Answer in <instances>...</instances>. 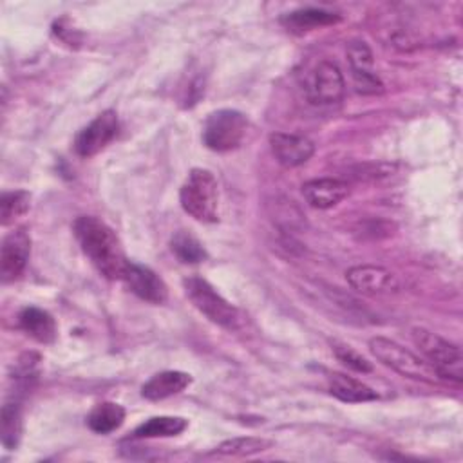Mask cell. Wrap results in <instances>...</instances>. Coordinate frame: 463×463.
<instances>
[{"instance_id": "obj_1", "label": "cell", "mask_w": 463, "mask_h": 463, "mask_svg": "<svg viewBox=\"0 0 463 463\" xmlns=\"http://www.w3.org/2000/svg\"><path fill=\"white\" fill-rule=\"evenodd\" d=\"M72 230L81 251L94 268L110 280H121L130 260H127L114 230L92 215L78 217Z\"/></svg>"}, {"instance_id": "obj_2", "label": "cell", "mask_w": 463, "mask_h": 463, "mask_svg": "<svg viewBox=\"0 0 463 463\" xmlns=\"http://www.w3.org/2000/svg\"><path fill=\"white\" fill-rule=\"evenodd\" d=\"M179 203L195 221L215 222L219 219V186L215 175L206 168H192L181 184Z\"/></svg>"}, {"instance_id": "obj_3", "label": "cell", "mask_w": 463, "mask_h": 463, "mask_svg": "<svg viewBox=\"0 0 463 463\" xmlns=\"http://www.w3.org/2000/svg\"><path fill=\"white\" fill-rule=\"evenodd\" d=\"M412 342L425 356V362L436 371L439 378L459 383L463 380V356L456 344L425 329L412 327Z\"/></svg>"}, {"instance_id": "obj_4", "label": "cell", "mask_w": 463, "mask_h": 463, "mask_svg": "<svg viewBox=\"0 0 463 463\" xmlns=\"http://www.w3.org/2000/svg\"><path fill=\"white\" fill-rule=\"evenodd\" d=\"M183 288L190 302L213 324L235 331L241 326V315L235 306H232L217 289L201 277H186Z\"/></svg>"}, {"instance_id": "obj_5", "label": "cell", "mask_w": 463, "mask_h": 463, "mask_svg": "<svg viewBox=\"0 0 463 463\" xmlns=\"http://www.w3.org/2000/svg\"><path fill=\"white\" fill-rule=\"evenodd\" d=\"M248 118L235 109H219L208 114L203 125V143L215 152H230L242 145Z\"/></svg>"}, {"instance_id": "obj_6", "label": "cell", "mask_w": 463, "mask_h": 463, "mask_svg": "<svg viewBox=\"0 0 463 463\" xmlns=\"http://www.w3.org/2000/svg\"><path fill=\"white\" fill-rule=\"evenodd\" d=\"M371 353L387 367L394 369L402 376L421 380V382H438L439 376L436 371L420 356L400 345L398 342L385 338V336H374L369 340Z\"/></svg>"}, {"instance_id": "obj_7", "label": "cell", "mask_w": 463, "mask_h": 463, "mask_svg": "<svg viewBox=\"0 0 463 463\" xmlns=\"http://www.w3.org/2000/svg\"><path fill=\"white\" fill-rule=\"evenodd\" d=\"M304 90L313 105H333L342 101L345 81L342 71L333 61H318L304 80Z\"/></svg>"}, {"instance_id": "obj_8", "label": "cell", "mask_w": 463, "mask_h": 463, "mask_svg": "<svg viewBox=\"0 0 463 463\" xmlns=\"http://www.w3.org/2000/svg\"><path fill=\"white\" fill-rule=\"evenodd\" d=\"M119 119L114 110H103L98 114L87 127H83L76 139H74V150L81 157H92L98 152H101L118 134Z\"/></svg>"}, {"instance_id": "obj_9", "label": "cell", "mask_w": 463, "mask_h": 463, "mask_svg": "<svg viewBox=\"0 0 463 463\" xmlns=\"http://www.w3.org/2000/svg\"><path fill=\"white\" fill-rule=\"evenodd\" d=\"M349 286L364 295H389L400 289V282L392 271L376 264H360L345 271Z\"/></svg>"}, {"instance_id": "obj_10", "label": "cell", "mask_w": 463, "mask_h": 463, "mask_svg": "<svg viewBox=\"0 0 463 463\" xmlns=\"http://www.w3.org/2000/svg\"><path fill=\"white\" fill-rule=\"evenodd\" d=\"M31 255V237L25 228L9 232L0 248V277L4 282L18 279Z\"/></svg>"}, {"instance_id": "obj_11", "label": "cell", "mask_w": 463, "mask_h": 463, "mask_svg": "<svg viewBox=\"0 0 463 463\" xmlns=\"http://www.w3.org/2000/svg\"><path fill=\"white\" fill-rule=\"evenodd\" d=\"M347 60L351 65L354 89L360 94H380L383 90V83L373 69V52L365 42H351L347 45Z\"/></svg>"}, {"instance_id": "obj_12", "label": "cell", "mask_w": 463, "mask_h": 463, "mask_svg": "<svg viewBox=\"0 0 463 463\" xmlns=\"http://www.w3.org/2000/svg\"><path fill=\"white\" fill-rule=\"evenodd\" d=\"M121 280L136 297L150 304H163L168 298V288L165 280L148 266L128 262Z\"/></svg>"}, {"instance_id": "obj_13", "label": "cell", "mask_w": 463, "mask_h": 463, "mask_svg": "<svg viewBox=\"0 0 463 463\" xmlns=\"http://www.w3.org/2000/svg\"><path fill=\"white\" fill-rule=\"evenodd\" d=\"M269 146L275 159L288 168L304 165L315 152V145L311 139L286 132L269 134Z\"/></svg>"}, {"instance_id": "obj_14", "label": "cell", "mask_w": 463, "mask_h": 463, "mask_svg": "<svg viewBox=\"0 0 463 463\" xmlns=\"http://www.w3.org/2000/svg\"><path fill=\"white\" fill-rule=\"evenodd\" d=\"M302 195L313 208L327 210L349 195V184L336 177L311 179L302 184Z\"/></svg>"}, {"instance_id": "obj_15", "label": "cell", "mask_w": 463, "mask_h": 463, "mask_svg": "<svg viewBox=\"0 0 463 463\" xmlns=\"http://www.w3.org/2000/svg\"><path fill=\"white\" fill-rule=\"evenodd\" d=\"M192 383V376L183 371H161L146 380L141 387V394L146 400L157 402L168 396L183 392Z\"/></svg>"}, {"instance_id": "obj_16", "label": "cell", "mask_w": 463, "mask_h": 463, "mask_svg": "<svg viewBox=\"0 0 463 463\" xmlns=\"http://www.w3.org/2000/svg\"><path fill=\"white\" fill-rule=\"evenodd\" d=\"M327 389L329 392L338 398L340 402L347 403H362V402H373L378 398L376 391H373L364 382L347 376L344 373H329L327 376Z\"/></svg>"}, {"instance_id": "obj_17", "label": "cell", "mask_w": 463, "mask_h": 463, "mask_svg": "<svg viewBox=\"0 0 463 463\" xmlns=\"http://www.w3.org/2000/svg\"><path fill=\"white\" fill-rule=\"evenodd\" d=\"M20 327L36 342L51 344L56 338V322L45 309L29 306L20 311Z\"/></svg>"}, {"instance_id": "obj_18", "label": "cell", "mask_w": 463, "mask_h": 463, "mask_svg": "<svg viewBox=\"0 0 463 463\" xmlns=\"http://www.w3.org/2000/svg\"><path fill=\"white\" fill-rule=\"evenodd\" d=\"M340 20L338 14L326 11V9H317V7H306V9H297L282 16V24L295 33H306L313 31L324 25L336 24Z\"/></svg>"}, {"instance_id": "obj_19", "label": "cell", "mask_w": 463, "mask_h": 463, "mask_svg": "<svg viewBox=\"0 0 463 463\" xmlns=\"http://www.w3.org/2000/svg\"><path fill=\"white\" fill-rule=\"evenodd\" d=\"M125 420V409L114 402L98 403L87 416V425L98 434H109L121 427Z\"/></svg>"}, {"instance_id": "obj_20", "label": "cell", "mask_w": 463, "mask_h": 463, "mask_svg": "<svg viewBox=\"0 0 463 463\" xmlns=\"http://www.w3.org/2000/svg\"><path fill=\"white\" fill-rule=\"evenodd\" d=\"M188 427V420L181 416H154L143 421L136 430V438H172Z\"/></svg>"}, {"instance_id": "obj_21", "label": "cell", "mask_w": 463, "mask_h": 463, "mask_svg": "<svg viewBox=\"0 0 463 463\" xmlns=\"http://www.w3.org/2000/svg\"><path fill=\"white\" fill-rule=\"evenodd\" d=\"M271 447H273L271 439L257 438V436H239V438H232V439H226L221 445H217L213 454L244 458V456H253V454L264 452Z\"/></svg>"}, {"instance_id": "obj_22", "label": "cell", "mask_w": 463, "mask_h": 463, "mask_svg": "<svg viewBox=\"0 0 463 463\" xmlns=\"http://www.w3.org/2000/svg\"><path fill=\"white\" fill-rule=\"evenodd\" d=\"M170 250L184 264H199L208 257V253H206L204 246L199 242V239L184 230L174 233V237L170 241Z\"/></svg>"}, {"instance_id": "obj_23", "label": "cell", "mask_w": 463, "mask_h": 463, "mask_svg": "<svg viewBox=\"0 0 463 463\" xmlns=\"http://www.w3.org/2000/svg\"><path fill=\"white\" fill-rule=\"evenodd\" d=\"M0 425H2V445L7 450H14L22 436V409L18 402L4 403L0 412Z\"/></svg>"}, {"instance_id": "obj_24", "label": "cell", "mask_w": 463, "mask_h": 463, "mask_svg": "<svg viewBox=\"0 0 463 463\" xmlns=\"http://www.w3.org/2000/svg\"><path fill=\"white\" fill-rule=\"evenodd\" d=\"M31 206V194L25 190H11L0 195V217L2 224L7 226L18 217L25 215Z\"/></svg>"}, {"instance_id": "obj_25", "label": "cell", "mask_w": 463, "mask_h": 463, "mask_svg": "<svg viewBox=\"0 0 463 463\" xmlns=\"http://www.w3.org/2000/svg\"><path fill=\"white\" fill-rule=\"evenodd\" d=\"M331 351L335 353V356H336L344 365L351 367L353 371H358V373H371V371H373L371 364H369L358 351H354L349 344L333 340V342H331Z\"/></svg>"}]
</instances>
